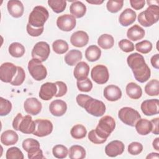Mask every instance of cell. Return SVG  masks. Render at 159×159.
<instances>
[{
	"label": "cell",
	"instance_id": "cell-1",
	"mask_svg": "<svg viewBox=\"0 0 159 159\" xmlns=\"http://www.w3.org/2000/svg\"><path fill=\"white\" fill-rule=\"evenodd\" d=\"M127 62L137 81L145 83L149 80L151 75L150 69L142 55L133 53L128 56Z\"/></svg>",
	"mask_w": 159,
	"mask_h": 159
},
{
	"label": "cell",
	"instance_id": "cell-2",
	"mask_svg": "<svg viewBox=\"0 0 159 159\" xmlns=\"http://www.w3.org/2000/svg\"><path fill=\"white\" fill-rule=\"evenodd\" d=\"M12 127L16 130L20 131L24 134H30L35 131V123L30 115L22 116V114L18 113L13 120Z\"/></svg>",
	"mask_w": 159,
	"mask_h": 159
},
{
	"label": "cell",
	"instance_id": "cell-3",
	"mask_svg": "<svg viewBox=\"0 0 159 159\" xmlns=\"http://www.w3.org/2000/svg\"><path fill=\"white\" fill-rule=\"evenodd\" d=\"M159 7L157 5H150L144 11L141 12L138 16V21L144 27L152 26L158 21Z\"/></svg>",
	"mask_w": 159,
	"mask_h": 159
},
{
	"label": "cell",
	"instance_id": "cell-4",
	"mask_svg": "<svg viewBox=\"0 0 159 159\" xmlns=\"http://www.w3.org/2000/svg\"><path fill=\"white\" fill-rule=\"evenodd\" d=\"M49 17L47 9L42 6H35L29 16V24L32 26L39 28L43 27V25Z\"/></svg>",
	"mask_w": 159,
	"mask_h": 159
},
{
	"label": "cell",
	"instance_id": "cell-5",
	"mask_svg": "<svg viewBox=\"0 0 159 159\" xmlns=\"http://www.w3.org/2000/svg\"><path fill=\"white\" fill-rule=\"evenodd\" d=\"M115 127L116 122L114 119L110 116H105L99 120L94 130L99 137L107 139Z\"/></svg>",
	"mask_w": 159,
	"mask_h": 159
},
{
	"label": "cell",
	"instance_id": "cell-6",
	"mask_svg": "<svg viewBox=\"0 0 159 159\" xmlns=\"http://www.w3.org/2000/svg\"><path fill=\"white\" fill-rule=\"evenodd\" d=\"M28 70L32 77L36 81L43 80L47 75L45 66L40 60L36 58H32L29 61Z\"/></svg>",
	"mask_w": 159,
	"mask_h": 159
},
{
	"label": "cell",
	"instance_id": "cell-7",
	"mask_svg": "<svg viewBox=\"0 0 159 159\" xmlns=\"http://www.w3.org/2000/svg\"><path fill=\"white\" fill-rule=\"evenodd\" d=\"M119 119L125 124L134 127L136 122L141 118L139 112L130 107H124L118 112Z\"/></svg>",
	"mask_w": 159,
	"mask_h": 159
},
{
	"label": "cell",
	"instance_id": "cell-8",
	"mask_svg": "<svg viewBox=\"0 0 159 159\" xmlns=\"http://www.w3.org/2000/svg\"><path fill=\"white\" fill-rule=\"evenodd\" d=\"M84 109L91 115L95 117H100L106 112V106L101 101L90 98L85 103Z\"/></svg>",
	"mask_w": 159,
	"mask_h": 159
},
{
	"label": "cell",
	"instance_id": "cell-9",
	"mask_svg": "<svg viewBox=\"0 0 159 159\" xmlns=\"http://www.w3.org/2000/svg\"><path fill=\"white\" fill-rule=\"evenodd\" d=\"M50 53L49 45L43 41H40L35 43L32 50V58H36L41 62L45 61L48 58Z\"/></svg>",
	"mask_w": 159,
	"mask_h": 159
},
{
	"label": "cell",
	"instance_id": "cell-10",
	"mask_svg": "<svg viewBox=\"0 0 159 159\" xmlns=\"http://www.w3.org/2000/svg\"><path fill=\"white\" fill-rule=\"evenodd\" d=\"M92 80L99 84H102L107 82L109 74L107 68L103 65H98L94 66L91 71Z\"/></svg>",
	"mask_w": 159,
	"mask_h": 159
},
{
	"label": "cell",
	"instance_id": "cell-11",
	"mask_svg": "<svg viewBox=\"0 0 159 159\" xmlns=\"http://www.w3.org/2000/svg\"><path fill=\"white\" fill-rule=\"evenodd\" d=\"M17 66L10 62H5L0 66V79L2 82L10 83L17 73Z\"/></svg>",
	"mask_w": 159,
	"mask_h": 159
},
{
	"label": "cell",
	"instance_id": "cell-12",
	"mask_svg": "<svg viewBox=\"0 0 159 159\" xmlns=\"http://www.w3.org/2000/svg\"><path fill=\"white\" fill-rule=\"evenodd\" d=\"M35 129L33 134L39 137H43L50 134L53 130L52 122L47 119H37L35 120Z\"/></svg>",
	"mask_w": 159,
	"mask_h": 159
},
{
	"label": "cell",
	"instance_id": "cell-13",
	"mask_svg": "<svg viewBox=\"0 0 159 159\" xmlns=\"http://www.w3.org/2000/svg\"><path fill=\"white\" fill-rule=\"evenodd\" d=\"M76 20L74 16L68 14L59 16L57 19V25L62 31L70 32L76 26Z\"/></svg>",
	"mask_w": 159,
	"mask_h": 159
},
{
	"label": "cell",
	"instance_id": "cell-14",
	"mask_svg": "<svg viewBox=\"0 0 159 159\" xmlns=\"http://www.w3.org/2000/svg\"><path fill=\"white\" fill-rule=\"evenodd\" d=\"M159 101L157 99L145 100L141 104V110L142 112L147 116L158 114L159 112Z\"/></svg>",
	"mask_w": 159,
	"mask_h": 159
},
{
	"label": "cell",
	"instance_id": "cell-15",
	"mask_svg": "<svg viewBox=\"0 0 159 159\" xmlns=\"http://www.w3.org/2000/svg\"><path fill=\"white\" fill-rule=\"evenodd\" d=\"M57 86L55 83H45L40 87L39 97L42 100L48 101L55 96L57 93Z\"/></svg>",
	"mask_w": 159,
	"mask_h": 159
},
{
	"label": "cell",
	"instance_id": "cell-16",
	"mask_svg": "<svg viewBox=\"0 0 159 159\" xmlns=\"http://www.w3.org/2000/svg\"><path fill=\"white\" fill-rule=\"evenodd\" d=\"M124 144L120 140H113L105 147L106 154L110 157H115L121 155L124 151Z\"/></svg>",
	"mask_w": 159,
	"mask_h": 159
},
{
	"label": "cell",
	"instance_id": "cell-17",
	"mask_svg": "<svg viewBox=\"0 0 159 159\" xmlns=\"http://www.w3.org/2000/svg\"><path fill=\"white\" fill-rule=\"evenodd\" d=\"M42 106L41 102L35 98H27L24 104L25 111L32 116H36L41 111Z\"/></svg>",
	"mask_w": 159,
	"mask_h": 159
},
{
	"label": "cell",
	"instance_id": "cell-18",
	"mask_svg": "<svg viewBox=\"0 0 159 159\" xmlns=\"http://www.w3.org/2000/svg\"><path fill=\"white\" fill-rule=\"evenodd\" d=\"M89 41L88 34L83 30H78L74 32L70 37L71 43L76 47H83L86 45Z\"/></svg>",
	"mask_w": 159,
	"mask_h": 159
},
{
	"label": "cell",
	"instance_id": "cell-19",
	"mask_svg": "<svg viewBox=\"0 0 159 159\" xmlns=\"http://www.w3.org/2000/svg\"><path fill=\"white\" fill-rule=\"evenodd\" d=\"M66 110V103L61 99H55L52 101L49 106V111L54 116H62L65 114Z\"/></svg>",
	"mask_w": 159,
	"mask_h": 159
},
{
	"label": "cell",
	"instance_id": "cell-20",
	"mask_svg": "<svg viewBox=\"0 0 159 159\" xmlns=\"http://www.w3.org/2000/svg\"><path fill=\"white\" fill-rule=\"evenodd\" d=\"M9 14L15 18L20 17L24 13V6L21 1L18 0H10L7 4Z\"/></svg>",
	"mask_w": 159,
	"mask_h": 159
},
{
	"label": "cell",
	"instance_id": "cell-21",
	"mask_svg": "<svg viewBox=\"0 0 159 159\" xmlns=\"http://www.w3.org/2000/svg\"><path fill=\"white\" fill-rule=\"evenodd\" d=\"M103 94L104 98L109 101H116L122 97L120 89L114 84L107 86L104 89Z\"/></svg>",
	"mask_w": 159,
	"mask_h": 159
},
{
	"label": "cell",
	"instance_id": "cell-22",
	"mask_svg": "<svg viewBox=\"0 0 159 159\" xmlns=\"http://www.w3.org/2000/svg\"><path fill=\"white\" fill-rule=\"evenodd\" d=\"M136 17V12L130 8H127L120 14L119 21L120 25L127 27L133 24L135 22Z\"/></svg>",
	"mask_w": 159,
	"mask_h": 159
},
{
	"label": "cell",
	"instance_id": "cell-23",
	"mask_svg": "<svg viewBox=\"0 0 159 159\" xmlns=\"http://www.w3.org/2000/svg\"><path fill=\"white\" fill-rule=\"evenodd\" d=\"M89 72V66L84 61L78 62L74 69L73 75L77 81L84 80L88 78Z\"/></svg>",
	"mask_w": 159,
	"mask_h": 159
},
{
	"label": "cell",
	"instance_id": "cell-24",
	"mask_svg": "<svg viewBox=\"0 0 159 159\" xmlns=\"http://www.w3.org/2000/svg\"><path fill=\"white\" fill-rule=\"evenodd\" d=\"M145 36L144 29L137 24L134 25L127 30V37L129 40L137 41L141 40Z\"/></svg>",
	"mask_w": 159,
	"mask_h": 159
},
{
	"label": "cell",
	"instance_id": "cell-25",
	"mask_svg": "<svg viewBox=\"0 0 159 159\" xmlns=\"http://www.w3.org/2000/svg\"><path fill=\"white\" fill-rule=\"evenodd\" d=\"M137 133L141 135H148L152 130L151 122L145 119H140L135 125Z\"/></svg>",
	"mask_w": 159,
	"mask_h": 159
},
{
	"label": "cell",
	"instance_id": "cell-26",
	"mask_svg": "<svg viewBox=\"0 0 159 159\" xmlns=\"http://www.w3.org/2000/svg\"><path fill=\"white\" fill-rule=\"evenodd\" d=\"M19 137L17 134L12 130H7L3 132L1 135V142L6 146L12 145L17 143Z\"/></svg>",
	"mask_w": 159,
	"mask_h": 159
},
{
	"label": "cell",
	"instance_id": "cell-27",
	"mask_svg": "<svg viewBox=\"0 0 159 159\" xmlns=\"http://www.w3.org/2000/svg\"><path fill=\"white\" fill-rule=\"evenodd\" d=\"M70 13L75 18H81L83 17L86 12V6L81 1H74L70 7Z\"/></svg>",
	"mask_w": 159,
	"mask_h": 159
},
{
	"label": "cell",
	"instance_id": "cell-28",
	"mask_svg": "<svg viewBox=\"0 0 159 159\" xmlns=\"http://www.w3.org/2000/svg\"><path fill=\"white\" fill-rule=\"evenodd\" d=\"M83 55L81 51L76 49L70 50L65 56V63L70 66L76 65L81 59Z\"/></svg>",
	"mask_w": 159,
	"mask_h": 159
},
{
	"label": "cell",
	"instance_id": "cell-29",
	"mask_svg": "<svg viewBox=\"0 0 159 159\" xmlns=\"http://www.w3.org/2000/svg\"><path fill=\"white\" fill-rule=\"evenodd\" d=\"M125 91L127 96L133 99H138L142 95L141 87L134 82H130L127 84Z\"/></svg>",
	"mask_w": 159,
	"mask_h": 159
},
{
	"label": "cell",
	"instance_id": "cell-30",
	"mask_svg": "<svg viewBox=\"0 0 159 159\" xmlns=\"http://www.w3.org/2000/svg\"><path fill=\"white\" fill-rule=\"evenodd\" d=\"M101 55V49L95 45L89 46L85 51V57L89 61H95L99 59Z\"/></svg>",
	"mask_w": 159,
	"mask_h": 159
},
{
	"label": "cell",
	"instance_id": "cell-31",
	"mask_svg": "<svg viewBox=\"0 0 159 159\" xmlns=\"http://www.w3.org/2000/svg\"><path fill=\"white\" fill-rule=\"evenodd\" d=\"M68 155L71 159H83L86 157V150L82 146L75 145L70 148Z\"/></svg>",
	"mask_w": 159,
	"mask_h": 159
},
{
	"label": "cell",
	"instance_id": "cell-32",
	"mask_svg": "<svg viewBox=\"0 0 159 159\" xmlns=\"http://www.w3.org/2000/svg\"><path fill=\"white\" fill-rule=\"evenodd\" d=\"M98 44L103 49H109L114 46V40L111 35L104 34L98 38Z\"/></svg>",
	"mask_w": 159,
	"mask_h": 159
},
{
	"label": "cell",
	"instance_id": "cell-33",
	"mask_svg": "<svg viewBox=\"0 0 159 159\" xmlns=\"http://www.w3.org/2000/svg\"><path fill=\"white\" fill-rule=\"evenodd\" d=\"M10 55L15 58H20L25 53V47L19 42L12 43L8 48Z\"/></svg>",
	"mask_w": 159,
	"mask_h": 159
},
{
	"label": "cell",
	"instance_id": "cell-34",
	"mask_svg": "<svg viewBox=\"0 0 159 159\" xmlns=\"http://www.w3.org/2000/svg\"><path fill=\"white\" fill-rule=\"evenodd\" d=\"M145 91L148 96H158L159 81L158 80H152L145 86Z\"/></svg>",
	"mask_w": 159,
	"mask_h": 159
},
{
	"label": "cell",
	"instance_id": "cell-35",
	"mask_svg": "<svg viewBox=\"0 0 159 159\" xmlns=\"http://www.w3.org/2000/svg\"><path fill=\"white\" fill-rule=\"evenodd\" d=\"M71 135L75 139H81L87 134L86 127L81 124H76L74 125L70 131Z\"/></svg>",
	"mask_w": 159,
	"mask_h": 159
},
{
	"label": "cell",
	"instance_id": "cell-36",
	"mask_svg": "<svg viewBox=\"0 0 159 159\" xmlns=\"http://www.w3.org/2000/svg\"><path fill=\"white\" fill-rule=\"evenodd\" d=\"M53 51L57 54H63L68 50V43L61 39L55 40L52 43Z\"/></svg>",
	"mask_w": 159,
	"mask_h": 159
},
{
	"label": "cell",
	"instance_id": "cell-37",
	"mask_svg": "<svg viewBox=\"0 0 159 159\" xmlns=\"http://www.w3.org/2000/svg\"><path fill=\"white\" fill-rule=\"evenodd\" d=\"M48 4L54 12L60 13L65 9L66 2L64 0H48Z\"/></svg>",
	"mask_w": 159,
	"mask_h": 159
},
{
	"label": "cell",
	"instance_id": "cell-38",
	"mask_svg": "<svg viewBox=\"0 0 159 159\" xmlns=\"http://www.w3.org/2000/svg\"><path fill=\"white\" fill-rule=\"evenodd\" d=\"M52 153L55 158H66L68 154V148L63 145H57L52 148Z\"/></svg>",
	"mask_w": 159,
	"mask_h": 159
},
{
	"label": "cell",
	"instance_id": "cell-39",
	"mask_svg": "<svg viewBox=\"0 0 159 159\" xmlns=\"http://www.w3.org/2000/svg\"><path fill=\"white\" fill-rule=\"evenodd\" d=\"M6 159H24V157L21 150L16 147H12L7 149L6 154Z\"/></svg>",
	"mask_w": 159,
	"mask_h": 159
},
{
	"label": "cell",
	"instance_id": "cell-40",
	"mask_svg": "<svg viewBox=\"0 0 159 159\" xmlns=\"http://www.w3.org/2000/svg\"><path fill=\"white\" fill-rule=\"evenodd\" d=\"M124 1L122 0H109L107 1L106 7L107 10L112 13H116L119 12L123 7Z\"/></svg>",
	"mask_w": 159,
	"mask_h": 159
},
{
	"label": "cell",
	"instance_id": "cell-41",
	"mask_svg": "<svg viewBox=\"0 0 159 159\" xmlns=\"http://www.w3.org/2000/svg\"><path fill=\"white\" fill-rule=\"evenodd\" d=\"M136 50L141 53L147 54L152 49V43L148 40H143L135 44Z\"/></svg>",
	"mask_w": 159,
	"mask_h": 159
},
{
	"label": "cell",
	"instance_id": "cell-42",
	"mask_svg": "<svg viewBox=\"0 0 159 159\" xmlns=\"http://www.w3.org/2000/svg\"><path fill=\"white\" fill-rule=\"evenodd\" d=\"M17 73L14 76L11 84L13 86H20L25 80V74L24 69L20 66H17Z\"/></svg>",
	"mask_w": 159,
	"mask_h": 159
},
{
	"label": "cell",
	"instance_id": "cell-43",
	"mask_svg": "<svg viewBox=\"0 0 159 159\" xmlns=\"http://www.w3.org/2000/svg\"><path fill=\"white\" fill-rule=\"evenodd\" d=\"M12 109L11 102L2 97L0 98V115L4 116L7 115Z\"/></svg>",
	"mask_w": 159,
	"mask_h": 159
},
{
	"label": "cell",
	"instance_id": "cell-44",
	"mask_svg": "<svg viewBox=\"0 0 159 159\" xmlns=\"http://www.w3.org/2000/svg\"><path fill=\"white\" fill-rule=\"evenodd\" d=\"M76 84L78 89L83 92H89L93 88V83L88 78L83 80L77 81Z\"/></svg>",
	"mask_w": 159,
	"mask_h": 159
},
{
	"label": "cell",
	"instance_id": "cell-45",
	"mask_svg": "<svg viewBox=\"0 0 159 159\" xmlns=\"http://www.w3.org/2000/svg\"><path fill=\"white\" fill-rule=\"evenodd\" d=\"M23 149L28 152L30 150H32L37 147H40L39 142L34 139H25L22 143Z\"/></svg>",
	"mask_w": 159,
	"mask_h": 159
},
{
	"label": "cell",
	"instance_id": "cell-46",
	"mask_svg": "<svg viewBox=\"0 0 159 159\" xmlns=\"http://www.w3.org/2000/svg\"><path fill=\"white\" fill-rule=\"evenodd\" d=\"M128 152L132 155H137L143 150V145L138 142H133L128 145Z\"/></svg>",
	"mask_w": 159,
	"mask_h": 159
},
{
	"label": "cell",
	"instance_id": "cell-47",
	"mask_svg": "<svg viewBox=\"0 0 159 159\" xmlns=\"http://www.w3.org/2000/svg\"><path fill=\"white\" fill-rule=\"evenodd\" d=\"M119 47L120 50L125 53L132 52L134 50V43L127 39H122L119 42Z\"/></svg>",
	"mask_w": 159,
	"mask_h": 159
},
{
	"label": "cell",
	"instance_id": "cell-48",
	"mask_svg": "<svg viewBox=\"0 0 159 159\" xmlns=\"http://www.w3.org/2000/svg\"><path fill=\"white\" fill-rule=\"evenodd\" d=\"M28 158L29 159H43L45 157L43 155V152L40 147L35 148L28 152Z\"/></svg>",
	"mask_w": 159,
	"mask_h": 159
},
{
	"label": "cell",
	"instance_id": "cell-49",
	"mask_svg": "<svg viewBox=\"0 0 159 159\" xmlns=\"http://www.w3.org/2000/svg\"><path fill=\"white\" fill-rule=\"evenodd\" d=\"M26 29H27V33L30 36H32V37H38L43 33L44 28H43V27L36 28V27H34L32 26L31 25H30L28 23L27 24V26H26Z\"/></svg>",
	"mask_w": 159,
	"mask_h": 159
},
{
	"label": "cell",
	"instance_id": "cell-50",
	"mask_svg": "<svg viewBox=\"0 0 159 159\" xmlns=\"http://www.w3.org/2000/svg\"><path fill=\"white\" fill-rule=\"evenodd\" d=\"M88 139L91 142H93L95 144H101V143H104L107 140V139H102V138L99 137L96 134L94 130H92L89 132Z\"/></svg>",
	"mask_w": 159,
	"mask_h": 159
},
{
	"label": "cell",
	"instance_id": "cell-51",
	"mask_svg": "<svg viewBox=\"0 0 159 159\" xmlns=\"http://www.w3.org/2000/svg\"><path fill=\"white\" fill-rule=\"evenodd\" d=\"M55 84L57 86V93L55 94V97H61L67 93V86L63 81H56Z\"/></svg>",
	"mask_w": 159,
	"mask_h": 159
},
{
	"label": "cell",
	"instance_id": "cell-52",
	"mask_svg": "<svg viewBox=\"0 0 159 159\" xmlns=\"http://www.w3.org/2000/svg\"><path fill=\"white\" fill-rule=\"evenodd\" d=\"M130 3L132 8L135 10H140L144 7L145 1L144 0H130Z\"/></svg>",
	"mask_w": 159,
	"mask_h": 159
},
{
	"label": "cell",
	"instance_id": "cell-53",
	"mask_svg": "<svg viewBox=\"0 0 159 159\" xmlns=\"http://www.w3.org/2000/svg\"><path fill=\"white\" fill-rule=\"evenodd\" d=\"M91 97L89 96L86 95V94H78L76 98V100L78 103V104L81 106V107H84V106L86 103V102Z\"/></svg>",
	"mask_w": 159,
	"mask_h": 159
},
{
	"label": "cell",
	"instance_id": "cell-54",
	"mask_svg": "<svg viewBox=\"0 0 159 159\" xmlns=\"http://www.w3.org/2000/svg\"><path fill=\"white\" fill-rule=\"evenodd\" d=\"M151 123L152 124V132L154 134L158 135L159 134L158 132V122H159V118L157 117L155 119H153L151 121Z\"/></svg>",
	"mask_w": 159,
	"mask_h": 159
},
{
	"label": "cell",
	"instance_id": "cell-55",
	"mask_svg": "<svg viewBox=\"0 0 159 159\" xmlns=\"http://www.w3.org/2000/svg\"><path fill=\"white\" fill-rule=\"evenodd\" d=\"M152 65L156 69L159 68V54L157 53L153 55L150 59Z\"/></svg>",
	"mask_w": 159,
	"mask_h": 159
},
{
	"label": "cell",
	"instance_id": "cell-56",
	"mask_svg": "<svg viewBox=\"0 0 159 159\" xmlns=\"http://www.w3.org/2000/svg\"><path fill=\"white\" fill-rule=\"evenodd\" d=\"M153 147L154 149H155L157 151H159V138L157 137L154 139L152 143Z\"/></svg>",
	"mask_w": 159,
	"mask_h": 159
},
{
	"label": "cell",
	"instance_id": "cell-57",
	"mask_svg": "<svg viewBox=\"0 0 159 159\" xmlns=\"http://www.w3.org/2000/svg\"><path fill=\"white\" fill-rule=\"evenodd\" d=\"M147 159L148 158H159V155L158 153H149L147 157H146Z\"/></svg>",
	"mask_w": 159,
	"mask_h": 159
},
{
	"label": "cell",
	"instance_id": "cell-58",
	"mask_svg": "<svg viewBox=\"0 0 159 159\" xmlns=\"http://www.w3.org/2000/svg\"><path fill=\"white\" fill-rule=\"evenodd\" d=\"M86 2H88V3H89V4H98V5H99V4H102V3L104 2V1H100V0L88 1V0H86Z\"/></svg>",
	"mask_w": 159,
	"mask_h": 159
}]
</instances>
